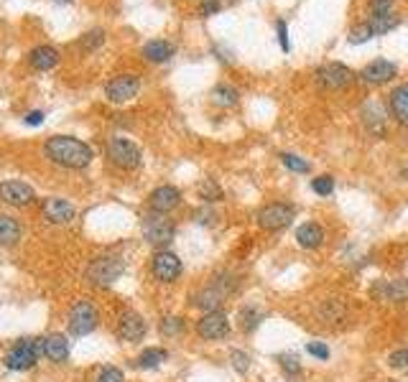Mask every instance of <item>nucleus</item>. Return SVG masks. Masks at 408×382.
Wrapping results in <instances>:
<instances>
[{"instance_id":"obj_35","label":"nucleus","mask_w":408,"mask_h":382,"mask_svg":"<svg viewBox=\"0 0 408 382\" xmlns=\"http://www.w3.org/2000/svg\"><path fill=\"white\" fill-rule=\"evenodd\" d=\"M181 331H184V319H179V316H166L161 321V334L164 336H179Z\"/></svg>"},{"instance_id":"obj_2","label":"nucleus","mask_w":408,"mask_h":382,"mask_svg":"<svg viewBox=\"0 0 408 382\" xmlns=\"http://www.w3.org/2000/svg\"><path fill=\"white\" fill-rule=\"evenodd\" d=\"M44 357V339H18L6 354V367L13 372H26L31 370L39 359Z\"/></svg>"},{"instance_id":"obj_37","label":"nucleus","mask_w":408,"mask_h":382,"mask_svg":"<svg viewBox=\"0 0 408 382\" xmlns=\"http://www.w3.org/2000/svg\"><path fill=\"white\" fill-rule=\"evenodd\" d=\"M278 362H281V370L289 374V377H296V374L301 372V365H298L296 354H281V357H278Z\"/></svg>"},{"instance_id":"obj_46","label":"nucleus","mask_w":408,"mask_h":382,"mask_svg":"<svg viewBox=\"0 0 408 382\" xmlns=\"http://www.w3.org/2000/svg\"><path fill=\"white\" fill-rule=\"evenodd\" d=\"M54 3H71V0H54Z\"/></svg>"},{"instance_id":"obj_1","label":"nucleus","mask_w":408,"mask_h":382,"mask_svg":"<svg viewBox=\"0 0 408 382\" xmlns=\"http://www.w3.org/2000/svg\"><path fill=\"white\" fill-rule=\"evenodd\" d=\"M44 153L51 164L62 166V168H69V171H82L92 164V148L82 143L79 138H71V135H51L46 143H44Z\"/></svg>"},{"instance_id":"obj_34","label":"nucleus","mask_w":408,"mask_h":382,"mask_svg":"<svg viewBox=\"0 0 408 382\" xmlns=\"http://www.w3.org/2000/svg\"><path fill=\"white\" fill-rule=\"evenodd\" d=\"M230 362H232V367H235L240 374L248 372V370H250V365H253L250 354H248V351H240V349H232V351H230Z\"/></svg>"},{"instance_id":"obj_22","label":"nucleus","mask_w":408,"mask_h":382,"mask_svg":"<svg viewBox=\"0 0 408 382\" xmlns=\"http://www.w3.org/2000/svg\"><path fill=\"white\" fill-rule=\"evenodd\" d=\"M171 56H173V44H169V41H164V39H153L143 46V59L151 64H164V62H169Z\"/></svg>"},{"instance_id":"obj_4","label":"nucleus","mask_w":408,"mask_h":382,"mask_svg":"<svg viewBox=\"0 0 408 382\" xmlns=\"http://www.w3.org/2000/svg\"><path fill=\"white\" fill-rule=\"evenodd\" d=\"M230 293H232V278H230V281H228V275H225V278H214L212 283H207L202 290H196L194 293V306L196 309H202L204 313L220 311V306L228 301Z\"/></svg>"},{"instance_id":"obj_38","label":"nucleus","mask_w":408,"mask_h":382,"mask_svg":"<svg viewBox=\"0 0 408 382\" xmlns=\"http://www.w3.org/2000/svg\"><path fill=\"white\" fill-rule=\"evenodd\" d=\"M102 44H105V31H100V28L85 33L82 41H79V46H85V49H97V46H102Z\"/></svg>"},{"instance_id":"obj_7","label":"nucleus","mask_w":408,"mask_h":382,"mask_svg":"<svg viewBox=\"0 0 408 382\" xmlns=\"http://www.w3.org/2000/svg\"><path fill=\"white\" fill-rule=\"evenodd\" d=\"M108 158H110L112 164L118 166V168H126V171H130V168H138L141 166V148L135 146L133 141H128V138H120V135H115V138H110L108 141Z\"/></svg>"},{"instance_id":"obj_15","label":"nucleus","mask_w":408,"mask_h":382,"mask_svg":"<svg viewBox=\"0 0 408 382\" xmlns=\"http://www.w3.org/2000/svg\"><path fill=\"white\" fill-rule=\"evenodd\" d=\"M41 211H44V217H46V222H51V225H69L71 219H74V207H71L67 199H62V196H49V199H44L41 202Z\"/></svg>"},{"instance_id":"obj_19","label":"nucleus","mask_w":408,"mask_h":382,"mask_svg":"<svg viewBox=\"0 0 408 382\" xmlns=\"http://www.w3.org/2000/svg\"><path fill=\"white\" fill-rule=\"evenodd\" d=\"M28 64H31L36 71L54 69L56 64H59V51H56L54 46H49V44H41V46H36L31 54H28Z\"/></svg>"},{"instance_id":"obj_10","label":"nucleus","mask_w":408,"mask_h":382,"mask_svg":"<svg viewBox=\"0 0 408 382\" xmlns=\"http://www.w3.org/2000/svg\"><path fill=\"white\" fill-rule=\"evenodd\" d=\"M151 273L158 283H173L181 275V260L171 250H158L151 260Z\"/></svg>"},{"instance_id":"obj_17","label":"nucleus","mask_w":408,"mask_h":382,"mask_svg":"<svg viewBox=\"0 0 408 382\" xmlns=\"http://www.w3.org/2000/svg\"><path fill=\"white\" fill-rule=\"evenodd\" d=\"M393 77H396V64L385 62V59H375V62H370L368 67L360 71V79L365 85H385V82H391Z\"/></svg>"},{"instance_id":"obj_6","label":"nucleus","mask_w":408,"mask_h":382,"mask_svg":"<svg viewBox=\"0 0 408 382\" xmlns=\"http://www.w3.org/2000/svg\"><path fill=\"white\" fill-rule=\"evenodd\" d=\"M97 321H100L97 309L87 298H82V301H77V304L71 306L69 319H67V329H69L71 336H87L97 329Z\"/></svg>"},{"instance_id":"obj_31","label":"nucleus","mask_w":408,"mask_h":382,"mask_svg":"<svg viewBox=\"0 0 408 382\" xmlns=\"http://www.w3.org/2000/svg\"><path fill=\"white\" fill-rule=\"evenodd\" d=\"M281 161H283V166H286L289 171H296V173H309V171H312V166H309V161H304V158L294 156V153H283Z\"/></svg>"},{"instance_id":"obj_13","label":"nucleus","mask_w":408,"mask_h":382,"mask_svg":"<svg viewBox=\"0 0 408 382\" xmlns=\"http://www.w3.org/2000/svg\"><path fill=\"white\" fill-rule=\"evenodd\" d=\"M0 202L8 207H28L36 202V191H33L26 181H3L0 184Z\"/></svg>"},{"instance_id":"obj_33","label":"nucleus","mask_w":408,"mask_h":382,"mask_svg":"<svg viewBox=\"0 0 408 382\" xmlns=\"http://www.w3.org/2000/svg\"><path fill=\"white\" fill-rule=\"evenodd\" d=\"M312 191L319 196H330L332 191H334V179L332 176H316V179H312Z\"/></svg>"},{"instance_id":"obj_12","label":"nucleus","mask_w":408,"mask_h":382,"mask_svg":"<svg viewBox=\"0 0 408 382\" xmlns=\"http://www.w3.org/2000/svg\"><path fill=\"white\" fill-rule=\"evenodd\" d=\"M352 79H355L352 69L339 62L322 64V67L316 69V82H319L324 89H342V87H347Z\"/></svg>"},{"instance_id":"obj_16","label":"nucleus","mask_w":408,"mask_h":382,"mask_svg":"<svg viewBox=\"0 0 408 382\" xmlns=\"http://www.w3.org/2000/svg\"><path fill=\"white\" fill-rule=\"evenodd\" d=\"M146 331H148V327H146V321H143L141 313L135 311H126L123 316H120L118 321V334L123 342H141L143 336H146Z\"/></svg>"},{"instance_id":"obj_40","label":"nucleus","mask_w":408,"mask_h":382,"mask_svg":"<svg viewBox=\"0 0 408 382\" xmlns=\"http://www.w3.org/2000/svg\"><path fill=\"white\" fill-rule=\"evenodd\" d=\"M222 8H225L222 0H202V3H199V16L210 18V16H214V13H220Z\"/></svg>"},{"instance_id":"obj_23","label":"nucleus","mask_w":408,"mask_h":382,"mask_svg":"<svg viewBox=\"0 0 408 382\" xmlns=\"http://www.w3.org/2000/svg\"><path fill=\"white\" fill-rule=\"evenodd\" d=\"M377 293L383 296V301L403 304V301H408V281H406V278H396V281H383L380 286H377Z\"/></svg>"},{"instance_id":"obj_18","label":"nucleus","mask_w":408,"mask_h":382,"mask_svg":"<svg viewBox=\"0 0 408 382\" xmlns=\"http://www.w3.org/2000/svg\"><path fill=\"white\" fill-rule=\"evenodd\" d=\"M388 107H391L393 120L403 128H408V82L406 85H398L388 94Z\"/></svg>"},{"instance_id":"obj_11","label":"nucleus","mask_w":408,"mask_h":382,"mask_svg":"<svg viewBox=\"0 0 408 382\" xmlns=\"http://www.w3.org/2000/svg\"><path fill=\"white\" fill-rule=\"evenodd\" d=\"M196 334L202 336L204 342H217L230 334V319L222 311L204 313L202 319L196 321Z\"/></svg>"},{"instance_id":"obj_42","label":"nucleus","mask_w":408,"mask_h":382,"mask_svg":"<svg viewBox=\"0 0 408 382\" xmlns=\"http://www.w3.org/2000/svg\"><path fill=\"white\" fill-rule=\"evenodd\" d=\"M388 365L393 367V370H406L408 367V349H396L388 357Z\"/></svg>"},{"instance_id":"obj_25","label":"nucleus","mask_w":408,"mask_h":382,"mask_svg":"<svg viewBox=\"0 0 408 382\" xmlns=\"http://www.w3.org/2000/svg\"><path fill=\"white\" fill-rule=\"evenodd\" d=\"M362 117H365V125H368L370 133L375 135H383V110H380V105H377L375 100L373 102H365V107H362Z\"/></svg>"},{"instance_id":"obj_29","label":"nucleus","mask_w":408,"mask_h":382,"mask_svg":"<svg viewBox=\"0 0 408 382\" xmlns=\"http://www.w3.org/2000/svg\"><path fill=\"white\" fill-rule=\"evenodd\" d=\"M240 321H243V329H245V331H253V329L260 327V321H263V313H260L255 306H245L243 311H240Z\"/></svg>"},{"instance_id":"obj_28","label":"nucleus","mask_w":408,"mask_h":382,"mask_svg":"<svg viewBox=\"0 0 408 382\" xmlns=\"http://www.w3.org/2000/svg\"><path fill=\"white\" fill-rule=\"evenodd\" d=\"M196 196H199L204 204L222 202V189L217 186V181L214 179H202L199 181V186H196Z\"/></svg>"},{"instance_id":"obj_32","label":"nucleus","mask_w":408,"mask_h":382,"mask_svg":"<svg viewBox=\"0 0 408 382\" xmlns=\"http://www.w3.org/2000/svg\"><path fill=\"white\" fill-rule=\"evenodd\" d=\"M370 28H373V33L375 36H380V33H388L396 26V16H370Z\"/></svg>"},{"instance_id":"obj_30","label":"nucleus","mask_w":408,"mask_h":382,"mask_svg":"<svg viewBox=\"0 0 408 382\" xmlns=\"http://www.w3.org/2000/svg\"><path fill=\"white\" fill-rule=\"evenodd\" d=\"M319 313H322L324 321H339L345 319V306L339 304V301H324Z\"/></svg>"},{"instance_id":"obj_3","label":"nucleus","mask_w":408,"mask_h":382,"mask_svg":"<svg viewBox=\"0 0 408 382\" xmlns=\"http://www.w3.org/2000/svg\"><path fill=\"white\" fill-rule=\"evenodd\" d=\"M141 229H143L146 242L153 245V248H161V250H164L166 245L173 240V234H176V225H173V219H169L166 214H156V211H151V214L143 217Z\"/></svg>"},{"instance_id":"obj_41","label":"nucleus","mask_w":408,"mask_h":382,"mask_svg":"<svg viewBox=\"0 0 408 382\" xmlns=\"http://www.w3.org/2000/svg\"><path fill=\"white\" fill-rule=\"evenodd\" d=\"M306 351H309V354H312V357H316V359H330V347H327V344L324 342H309L306 344Z\"/></svg>"},{"instance_id":"obj_45","label":"nucleus","mask_w":408,"mask_h":382,"mask_svg":"<svg viewBox=\"0 0 408 382\" xmlns=\"http://www.w3.org/2000/svg\"><path fill=\"white\" fill-rule=\"evenodd\" d=\"M275 28H278V41H281V49H283V51H291L289 31H286V24H283V21H275Z\"/></svg>"},{"instance_id":"obj_27","label":"nucleus","mask_w":408,"mask_h":382,"mask_svg":"<svg viewBox=\"0 0 408 382\" xmlns=\"http://www.w3.org/2000/svg\"><path fill=\"white\" fill-rule=\"evenodd\" d=\"M237 97H240V92L230 85H217L212 89V102L217 107H232V105H237Z\"/></svg>"},{"instance_id":"obj_14","label":"nucleus","mask_w":408,"mask_h":382,"mask_svg":"<svg viewBox=\"0 0 408 382\" xmlns=\"http://www.w3.org/2000/svg\"><path fill=\"white\" fill-rule=\"evenodd\" d=\"M181 204V191L171 184H164V186L153 189L148 194V209L156 211V214H169Z\"/></svg>"},{"instance_id":"obj_9","label":"nucleus","mask_w":408,"mask_h":382,"mask_svg":"<svg viewBox=\"0 0 408 382\" xmlns=\"http://www.w3.org/2000/svg\"><path fill=\"white\" fill-rule=\"evenodd\" d=\"M291 219H294V207L281 204V202L266 204V207L258 211V227L260 229H266V232H278V229L291 225Z\"/></svg>"},{"instance_id":"obj_5","label":"nucleus","mask_w":408,"mask_h":382,"mask_svg":"<svg viewBox=\"0 0 408 382\" xmlns=\"http://www.w3.org/2000/svg\"><path fill=\"white\" fill-rule=\"evenodd\" d=\"M126 273V263L115 255H102V258H94L87 268V281L92 286H112L120 275Z\"/></svg>"},{"instance_id":"obj_20","label":"nucleus","mask_w":408,"mask_h":382,"mask_svg":"<svg viewBox=\"0 0 408 382\" xmlns=\"http://www.w3.org/2000/svg\"><path fill=\"white\" fill-rule=\"evenodd\" d=\"M44 357H49L54 365H62L69 359V342L62 334L44 336Z\"/></svg>"},{"instance_id":"obj_43","label":"nucleus","mask_w":408,"mask_h":382,"mask_svg":"<svg viewBox=\"0 0 408 382\" xmlns=\"http://www.w3.org/2000/svg\"><path fill=\"white\" fill-rule=\"evenodd\" d=\"M373 16H393V0H373Z\"/></svg>"},{"instance_id":"obj_8","label":"nucleus","mask_w":408,"mask_h":382,"mask_svg":"<svg viewBox=\"0 0 408 382\" xmlns=\"http://www.w3.org/2000/svg\"><path fill=\"white\" fill-rule=\"evenodd\" d=\"M138 92H141V79L135 74H118V77H112L105 85V97L112 105H123V102L135 100Z\"/></svg>"},{"instance_id":"obj_24","label":"nucleus","mask_w":408,"mask_h":382,"mask_svg":"<svg viewBox=\"0 0 408 382\" xmlns=\"http://www.w3.org/2000/svg\"><path fill=\"white\" fill-rule=\"evenodd\" d=\"M21 234H24V227L21 222L8 214H0V245L3 248H10V245H16L21 240Z\"/></svg>"},{"instance_id":"obj_21","label":"nucleus","mask_w":408,"mask_h":382,"mask_svg":"<svg viewBox=\"0 0 408 382\" xmlns=\"http://www.w3.org/2000/svg\"><path fill=\"white\" fill-rule=\"evenodd\" d=\"M296 242L304 250H316L324 245V229L322 225L316 222H304V225L296 229Z\"/></svg>"},{"instance_id":"obj_26","label":"nucleus","mask_w":408,"mask_h":382,"mask_svg":"<svg viewBox=\"0 0 408 382\" xmlns=\"http://www.w3.org/2000/svg\"><path fill=\"white\" fill-rule=\"evenodd\" d=\"M169 359V351L161 349V347H148V349L141 351V357L135 359V365L141 367V370H156L161 367Z\"/></svg>"},{"instance_id":"obj_39","label":"nucleus","mask_w":408,"mask_h":382,"mask_svg":"<svg viewBox=\"0 0 408 382\" xmlns=\"http://www.w3.org/2000/svg\"><path fill=\"white\" fill-rule=\"evenodd\" d=\"M94 382H126V374L120 372L118 367H102Z\"/></svg>"},{"instance_id":"obj_36","label":"nucleus","mask_w":408,"mask_h":382,"mask_svg":"<svg viewBox=\"0 0 408 382\" xmlns=\"http://www.w3.org/2000/svg\"><path fill=\"white\" fill-rule=\"evenodd\" d=\"M373 36H375V33H373L368 21H365V24H357L352 31H350V44H365V41H370Z\"/></svg>"},{"instance_id":"obj_44","label":"nucleus","mask_w":408,"mask_h":382,"mask_svg":"<svg viewBox=\"0 0 408 382\" xmlns=\"http://www.w3.org/2000/svg\"><path fill=\"white\" fill-rule=\"evenodd\" d=\"M44 117H46V112H44V110H31V112L24 117V123L31 125V128H39V125H44Z\"/></svg>"}]
</instances>
